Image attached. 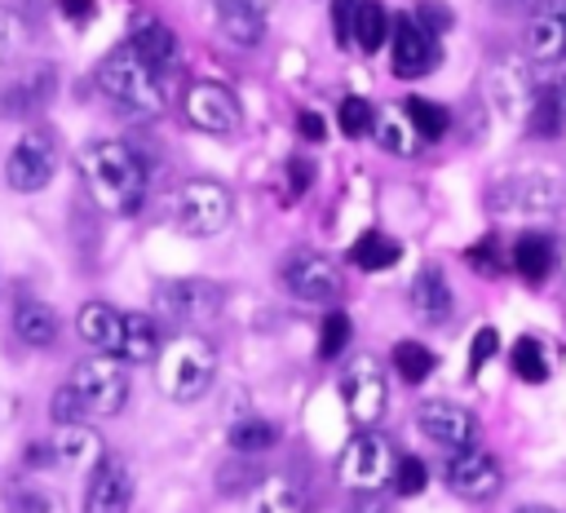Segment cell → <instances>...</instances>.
Listing matches in <instances>:
<instances>
[{
	"label": "cell",
	"instance_id": "cell-43",
	"mask_svg": "<svg viewBox=\"0 0 566 513\" xmlns=\"http://www.w3.org/2000/svg\"><path fill=\"white\" fill-rule=\"evenodd\" d=\"M323 133H327L323 119H318L314 111H301V137H305V142H323Z\"/></svg>",
	"mask_w": 566,
	"mask_h": 513
},
{
	"label": "cell",
	"instance_id": "cell-40",
	"mask_svg": "<svg viewBox=\"0 0 566 513\" xmlns=\"http://www.w3.org/2000/svg\"><path fill=\"white\" fill-rule=\"evenodd\" d=\"M13 513H57V495L40 486H18L13 491Z\"/></svg>",
	"mask_w": 566,
	"mask_h": 513
},
{
	"label": "cell",
	"instance_id": "cell-7",
	"mask_svg": "<svg viewBox=\"0 0 566 513\" xmlns=\"http://www.w3.org/2000/svg\"><path fill=\"white\" fill-rule=\"evenodd\" d=\"M279 283L296 305H332L340 296V270L314 248H296L279 265Z\"/></svg>",
	"mask_w": 566,
	"mask_h": 513
},
{
	"label": "cell",
	"instance_id": "cell-10",
	"mask_svg": "<svg viewBox=\"0 0 566 513\" xmlns=\"http://www.w3.org/2000/svg\"><path fill=\"white\" fill-rule=\"evenodd\" d=\"M53 172H57V142H53V133H44V128L22 133L13 142V150H9V159H4L9 186L22 190V195H35V190H44L53 181Z\"/></svg>",
	"mask_w": 566,
	"mask_h": 513
},
{
	"label": "cell",
	"instance_id": "cell-18",
	"mask_svg": "<svg viewBox=\"0 0 566 513\" xmlns=\"http://www.w3.org/2000/svg\"><path fill=\"white\" fill-rule=\"evenodd\" d=\"M133 504V469L119 456H102L84 486V513H128Z\"/></svg>",
	"mask_w": 566,
	"mask_h": 513
},
{
	"label": "cell",
	"instance_id": "cell-39",
	"mask_svg": "<svg viewBox=\"0 0 566 513\" xmlns=\"http://www.w3.org/2000/svg\"><path fill=\"white\" fill-rule=\"evenodd\" d=\"M345 341H349V318H345L340 310H332V314L323 318V336H318V358H336V354L345 349Z\"/></svg>",
	"mask_w": 566,
	"mask_h": 513
},
{
	"label": "cell",
	"instance_id": "cell-25",
	"mask_svg": "<svg viewBox=\"0 0 566 513\" xmlns=\"http://www.w3.org/2000/svg\"><path fill=\"white\" fill-rule=\"evenodd\" d=\"M128 44H133V53H137L142 62H150L159 75H168L172 62H177V35H172L164 22H155V18H142V22L133 27Z\"/></svg>",
	"mask_w": 566,
	"mask_h": 513
},
{
	"label": "cell",
	"instance_id": "cell-17",
	"mask_svg": "<svg viewBox=\"0 0 566 513\" xmlns=\"http://www.w3.org/2000/svg\"><path fill=\"white\" fill-rule=\"evenodd\" d=\"M389 62H394V75L402 80H416L424 71L438 66V35L429 27H420L411 13H402L394 22V44H389Z\"/></svg>",
	"mask_w": 566,
	"mask_h": 513
},
{
	"label": "cell",
	"instance_id": "cell-23",
	"mask_svg": "<svg viewBox=\"0 0 566 513\" xmlns=\"http://www.w3.org/2000/svg\"><path fill=\"white\" fill-rule=\"evenodd\" d=\"M159 345H164L159 318H150V314H142V310H128V314H124V327H119V349H115V358H119V363H155Z\"/></svg>",
	"mask_w": 566,
	"mask_h": 513
},
{
	"label": "cell",
	"instance_id": "cell-38",
	"mask_svg": "<svg viewBox=\"0 0 566 513\" xmlns=\"http://www.w3.org/2000/svg\"><path fill=\"white\" fill-rule=\"evenodd\" d=\"M389 482H394V491H398V495H420V491L429 486V469H424L420 460H411V456H402V460L394 464V473H389Z\"/></svg>",
	"mask_w": 566,
	"mask_h": 513
},
{
	"label": "cell",
	"instance_id": "cell-29",
	"mask_svg": "<svg viewBox=\"0 0 566 513\" xmlns=\"http://www.w3.org/2000/svg\"><path fill=\"white\" fill-rule=\"evenodd\" d=\"M371 137H376V146H380L385 155H398V159L416 155V128H411L407 115H398V111H376Z\"/></svg>",
	"mask_w": 566,
	"mask_h": 513
},
{
	"label": "cell",
	"instance_id": "cell-31",
	"mask_svg": "<svg viewBox=\"0 0 566 513\" xmlns=\"http://www.w3.org/2000/svg\"><path fill=\"white\" fill-rule=\"evenodd\" d=\"M385 40H389V13H385V4L380 0H358V9H354V40L349 44H358L363 53H380Z\"/></svg>",
	"mask_w": 566,
	"mask_h": 513
},
{
	"label": "cell",
	"instance_id": "cell-12",
	"mask_svg": "<svg viewBox=\"0 0 566 513\" xmlns=\"http://www.w3.org/2000/svg\"><path fill=\"white\" fill-rule=\"evenodd\" d=\"M416 429L438 447V451H464L478 447V420L469 407L451 402V398H429L416 407Z\"/></svg>",
	"mask_w": 566,
	"mask_h": 513
},
{
	"label": "cell",
	"instance_id": "cell-41",
	"mask_svg": "<svg viewBox=\"0 0 566 513\" xmlns=\"http://www.w3.org/2000/svg\"><path fill=\"white\" fill-rule=\"evenodd\" d=\"M495 349H500V332H495V327H478V332H473V345H469V367L482 371Z\"/></svg>",
	"mask_w": 566,
	"mask_h": 513
},
{
	"label": "cell",
	"instance_id": "cell-28",
	"mask_svg": "<svg viewBox=\"0 0 566 513\" xmlns=\"http://www.w3.org/2000/svg\"><path fill=\"white\" fill-rule=\"evenodd\" d=\"M248 513H305V491L292 478H261Z\"/></svg>",
	"mask_w": 566,
	"mask_h": 513
},
{
	"label": "cell",
	"instance_id": "cell-45",
	"mask_svg": "<svg viewBox=\"0 0 566 513\" xmlns=\"http://www.w3.org/2000/svg\"><path fill=\"white\" fill-rule=\"evenodd\" d=\"M66 18H75V22L93 18V4H88V0H66Z\"/></svg>",
	"mask_w": 566,
	"mask_h": 513
},
{
	"label": "cell",
	"instance_id": "cell-6",
	"mask_svg": "<svg viewBox=\"0 0 566 513\" xmlns=\"http://www.w3.org/2000/svg\"><path fill=\"white\" fill-rule=\"evenodd\" d=\"M230 212H234V199H230V190H226L221 181H212V177L186 181V186L177 190V199H172V226H177L181 234H190V239H212V234H221V230L230 226Z\"/></svg>",
	"mask_w": 566,
	"mask_h": 513
},
{
	"label": "cell",
	"instance_id": "cell-34",
	"mask_svg": "<svg viewBox=\"0 0 566 513\" xmlns=\"http://www.w3.org/2000/svg\"><path fill=\"white\" fill-rule=\"evenodd\" d=\"M394 371L407 385H420L424 376H433V349H424L420 341H398L394 345Z\"/></svg>",
	"mask_w": 566,
	"mask_h": 513
},
{
	"label": "cell",
	"instance_id": "cell-27",
	"mask_svg": "<svg viewBox=\"0 0 566 513\" xmlns=\"http://www.w3.org/2000/svg\"><path fill=\"white\" fill-rule=\"evenodd\" d=\"M553 265H557V248H553L548 234L531 230V234H522V239L513 243V270H517L526 283H539Z\"/></svg>",
	"mask_w": 566,
	"mask_h": 513
},
{
	"label": "cell",
	"instance_id": "cell-33",
	"mask_svg": "<svg viewBox=\"0 0 566 513\" xmlns=\"http://www.w3.org/2000/svg\"><path fill=\"white\" fill-rule=\"evenodd\" d=\"M513 371L522 380H531V385L548 380V349H544L539 336H517L513 341Z\"/></svg>",
	"mask_w": 566,
	"mask_h": 513
},
{
	"label": "cell",
	"instance_id": "cell-44",
	"mask_svg": "<svg viewBox=\"0 0 566 513\" xmlns=\"http://www.w3.org/2000/svg\"><path fill=\"white\" fill-rule=\"evenodd\" d=\"M539 0H491V9L495 13H504V18H517V13H531Z\"/></svg>",
	"mask_w": 566,
	"mask_h": 513
},
{
	"label": "cell",
	"instance_id": "cell-32",
	"mask_svg": "<svg viewBox=\"0 0 566 513\" xmlns=\"http://www.w3.org/2000/svg\"><path fill=\"white\" fill-rule=\"evenodd\" d=\"M402 111H407V124L416 128V137H424V142H438V137H447V128H451L447 106H438V102H429V97H407Z\"/></svg>",
	"mask_w": 566,
	"mask_h": 513
},
{
	"label": "cell",
	"instance_id": "cell-19",
	"mask_svg": "<svg viewBox=\"0 0 566 513\" xmlns=\"http://www.w3.org/2000/svg\"><path fill=\"white\" fill-rule=\"evenodd\" d=\"M40 456L49 464H57V469H93L106 456V447H102V438L84 420H75V425H57V433L35 451V460Z\"/></svg>",
	"mask_w": 566,
	"mask_h": 513
},
{
	"label": "cell",
	"instance_id": "cell-21",
	"mask_svg": "<svg viewBox=\"0 0 566 513\" xmlns=\"http://www.w3.org/2000/svg\"><path fill=\"white\" fill-rule=\"evenodd\" d=\"M451 305H455V296H451L447 274L438 265H420L416 279H411V310H416V318L438 327V323L451 318Z\"/></svg>",
	"mask_w": 566,
	"mask_h": 513
},
{
	"label": "cell",
	"instance_id": "cell-16",
	"mask_svg": "<svg viewBox=\"0 0 566 513\" xmlns=\"http://www.w3.org/2000/svg\"><path fill=\"white\" fill-rule=\"evenodd\" d=\"M531 93H535V84H531V71H526L522 57H500V62L486 71V97H491V111H495L500 119H509V124L526 119Z\"/></svg>",
	"mask_w": 566,
	"mask_h": 513
},
{
	"label": "cell",
	"instance_id": "cell-47",
	"mask_svg": "<svg viewBox=\"0 0 566 513\" xmlns=\"http://www.w3.org/2000/svg\"><path fill=\"white\" fill-rule=\"evenodd\" d=\"M9 411H13V402H9V394L0 389V420H9Z\"/></svg>",
	"mask_w": 566,
	"mask_h": 513
},
{
	"label": "cell",
	"instance_id": "cell-1",
	"mask_svg": "<svg viewBox=\"0 0 566 513\" xmlns=\"http://www.w3.org/2000/svg\"><path fill=\"white\" fill-rule=\"evenodd\" d=\"M124 402H128V367L115 354H97L71 367V376L49 402V416L57 425L106 420V416H119Z\"/></svg>",
	"mask_w": 566,
	"mask_h": 513
},
{
	"label": "cell",
	"instance_id": "cell-26",
	"mask_svg": "<svg viewBox=\"0 0 566 513\" xmlns=\"http://www.w3.org/2000/svg\"><path fill=\"white\" fill-rule=\"evenodd\" d=\"M535 137H557L566 128V102L557 93V84H535L531 93V106H526V119H522Z\"/></svg>",
	"mask_w": 566,
	"mask_h": 513
},
{
	"label": "cell",
	"instance_id": "cell-36",
	"mask_svg": "<svg viewBox=\"0 0 566 513\" xmlns=\"http://www.w3.org/2000/svg\"><path fill=\"white\" fill-rule=\"evenodd\" d=\"M371 119H376V106L367 97H345L340 111H336V124L345 137H367L371 133Z\"/></svg>",
	"mask_w": 566,
	"mask_h": 513
},
{
	"label": "cell",
	"instance_id": "cell-37",
	"mask_svg": "<svg viewBox=\"0 0 566 513\" xmlns=\"http://www.w3.org/2000/svg\"><path fill=\"white\" fill-rule=\"evenodd\" d=\"M27 40H31L27 22H22L13 9H0V66L18 62V53L27 49Z\"/></svg>",
	"mask_w": 566,
	"mask_h": 513
},
{
	"label": "cell",
	"instance_id": "cell-49",
	"mask_svg": "<svg viewBox=\"0 0 566 513\" xmlns=\"http://www.w3.org/2000/svg\"><path fill=\"white\" fill-rule=\"evenodd\" d=\"M557 265H562V270H566V248H562V252H557Z\"/></svg>",
	"mask_w": 566,
	"mask_h": 513
},
{
	"label": "cell",
	"instance_id": "cell-11",
	"mask_svg": "<svg viewBox=\"0 0 566 513\" xmlns=\"http://www.w3.org/2000/svg\"><path fill=\"white\" fill-rule=\"evenodd\" d=\"M155 305L177 327H199L221 314V287L208 279H172L155 292Z\"/></svg>",
	"mask_w": 566,
	"mask_h": 513
},
{
	"label": "cell",
	"instance_id": "cell-24",
	"mask_svg": "<svg viewBox=\"0 0 566 513\" xmlns=\"http://www.w3.org/2000/svg\"><path fill=\"white\" fill-rule=\"evenodd\" d=\"M57 332H62V323H57V310H53V305H44V301H35V296H27V301L13 305V336H18L22 345L49 349V345L57 341Z\"/></svg>",
	"mask_w": 566,
	"mask_h": 513
},
{
	"label": "cell",
	"instance_id": "cell-4",
	"mask_svg": "<svg viewBox=\"0 0 566 513\" xmlns=\"http://www.w3.org/2000/svg\"><path fill=\"white\" fill-rule=\"evenodd\" d=\"M97 88H102L115 106H124V111H133V115H159V111H164V75H159L150 62H142L128 40L115 44V49L97 62Z\"/></svg>",
	"mask_w": 566,
	"mask_h": 513
},
{
	"label": "cell",
	"instance_id": "cell-30",
	"mask_svg": "<svg viewBox=\"0 0 566 513\" xmlns=\"http://www.w3.org/2000/svg\"><path fill=\"white\" fill-rule=\"evenodd\" d=\"M398 239H389L385 230H367V234H358L354 243H349V261L358 265V270H367V274H376V270H389L394 261H398Z\"/></svg>",
	"mask_w": 566,
	"mask_h": 513
},
{
	"label": "cell",
	"instance_id": "cell-22",
	"mask_svg": "<svg viewBox=\"0 0 566 513\" xmlns=\"http://www.w3.org/2000/svg\"><path fill=\"white\" fill-rule=\"evenodd\" d=\"M119 327H124V314H119L115 305H106V301H88V305H80V314H75L80 341H84L88 349H97V354H115V349H119Z\"/></svg>",
	"mask_w": 566,
	"mask_h": 513
},
{
	"label": "cell",
	"instance_id": "cell-14",
	"mask_svg": "<svg viewBox=\"0 0 566 513\" xmlns=\"http://www.w3.org/2000/svg\"><path fill=\"white\" fill-rule=\"evenodd\" d=\"M340 402H345V416L358 425V429H371L380 416H385V371L376 358H354L340 376Z\"/></svg>",
	"mask_w": 566,
	"mask_h": 513
},
{
	"label": "cell",
	"instance_id": "cell-13",
	"mask_svg": "<svg viewBox=\"0 0 566 513\" xmlns=\"http://www.w3.org/2000/svg\"><path fill=\"white\" fill-rule=\"evenodd\" d=\"M442 478H447L451 495L473 500V504H478V500H491V495L504 486V469H500V460H495L491 451H482V447L451 451L447 464H442Z\"/></svg>",
	"mask_w": 566,
	"mask_h": 513
},
{
	"label": "cell",
	"instance_id": "cell-3",
	"mask_svg": "<svg viewBox=\"0 0 566 513\" xmlns=\"http://www.w3.org/2000/svg\"><path fill=\"white\" fill-rule=\"evenodd\" d=\"M212 376H217V349L199 332H177L155 354V380H159L164 398H172V402L203 398Z\"/></svg>",
	"mask_w": 566,
	"mask_h": 513
},
{
	"label": "cell",
	"instance_id": "cell-20",
	"mask_svg": "<svg viewBox=\"0 0 566 513\" xmlns=\"http://www.w3.org/2000/svg\"><path fill=\"white\" fill-rule=\"evenodd\" d=\"M212 13H217V27L239 44V49H252L265 31V13L279 4V0H208Z\"/></svg>",
	"mask_w": 566,
	"mask_h": 513
},
{
	"label": "cell",
	"instance_id": "cell-15",
	"mask_svg": "<svg viewBox=\"0 0 566 513\" xmlns=\"http://www.w3.org/2000/svg\"><path fill=\"white\" fill-rule=\"evenodd\" d=\"M522 49H526V62L535 66H553L566 57V0H539L531 9Z\"/></svg>",
	"mask_w": 566,
	"mask_h": 513
},
{
	"label": "cell",
	"instance_id": "cell-5",
	"mask_svg": "<svg viewBox=\"0 0 566 513\" xmlns=\"http://www.w3.org/2000/svg\"><path fill=\"white\" fill-rule=\"evenodd\" d=\"M486 208L500 217V221H544L562 208V181L544 168H531V172H509L491 186L486 195Z\"/></svg>",
	"mask_w": 566,
	"mask_h": 513
},
{
	"label": "cell",
	"instance_id": "cell-8",
	"mask_svg": "<svg viewBox=\"0 0 566 513\" xmlns=\"http://www.w3.org/2000/svg\"><path fill=\"white\" fill-rule=\"evenodd\" d=\"M394 464H398L394 447H389L380 433L363 429V433H354V438L345 442L336 469H340V482H345L349 491H380V486L389 482Z\"/></svg>",
	"mask_w": 566,
	"mask_h": 513
},
{
	"label": "cell",
	"instance_id": "cell-46",
	"mask_svg": "<svg viewBox=\"0 0 566 513\" xmlns=\"http://www.w3.org/2000/svg\"><path fill=\"white\" fill-rule=\"evenodd\" d=\"M517 513H562V509H548V504H522Z\"/></svg>",
	"mask_w": 566,
	"mask_h": 513
},
{
	"label": "cell",
	"instance_id": "cell-35",
	"mask_svg": "<svg viewBox=\"0 0 566 513\" xmlns=\"http://www.w3.org/2000/svg\"><path fill=\"white\" fill-rule=\"evenodd\" d=\"M274 438H279V429L270 420H261V416H248V420H239L230 429V447L234 451H265V447H274Z\"/></svg>",
	"mask_w": 566,
	"mask_h": 513
},
{
	"label": "cell",
	"instance_id": "cell-9",
	"mask_svg": "<svg viewBox=\"0 0 566 513\" xmlns=\"http://www.w3.org/2000/svg\"><path fill=\"white\" fill-rule=\"evenodd\" d=\"M181 115H186L190 128L212 133V137H226V133H234V128L243 124L239 97H234L226 84H217V80H195V84L181 93Z\"/></svg>",
	"mask_w": 566,
	"mask_h": 513
},
{
	"label": "cell",
	"instance_id": "cell-2",
	"mask_svg": "<svg viewBox=\"0 0 566 513\" xmlns=\"http://www.w3.org/2000/svg\"><path fill=\"white\" fill-rule=\"evenodd\" d=\"M80 172L88 181V195L106 208V212H137L142 195H146V164L137 159L133 146L102 137L88 142L80 150Z\"/></svg>",
	"mask_w": 566,
	"mask_h": 513
},
{
	"label": "cell",
	"instance_id": "cell-48",
	"mask_svg": "<svg viewBox=\"0 0 566 513\" xmlns=\"http://www.w3.org/2000/svg\"><path fill=\"white\" fill-rule=\"evenodd\" d=\"M562 62H566V57H562ZM557 93H562V102H566V75L557 80Z\"/></svg>",
	"mask_w": 566,
	"mask_h": 513
},
{
	"label": "cell",
	"instance_id": "cell-42",
	"mask_svg": "<svg viewBox=\"0 0 566 513\" xmlns=\"http://www.w3.org/2000/svg\"><path fill=\"white\" fill-rule=\"evenodd\" d=\"M354 9H358V0H332V31H336L340 49H349V40H354Z\"/></svg>",
	"mask_w": 566,
	"mask_h": 513
}]
</instances>
